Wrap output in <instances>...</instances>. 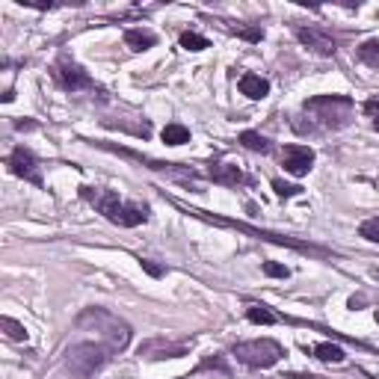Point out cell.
Instances as JSON below:
<instances>
[{
    "mask_svg": "<svg viewBox=\"0 0 379 379\" xmlns=\"http://www.w3.org/2000/svg\"><path fill=\"white\" fill-rule=\"evenodd\" d=\"M356 104L347 95H314L302 104V110L291 119V128L299 136H320L329 131H344L353 122Z\"/></svg>",
    "mask_w": 379,
    "mask_h": 379,
    "instance_id": "1",
    "label": "cell"
},
{
    "mask_svg": "<svg viewBox=\"0 0 379 379\" xmlns=\"http://www.w3.org/2000/svg\"><path fill=\"white\" fill-rule=\"evenodd\" d=\"M80 199L92 205L104 219H110L113 225H122V229H136V225L148 222L151 210L143 202H122L119 193L113 190H101V187H80Z\"/></svg>",
    "mask_w": 379,
    "mask_h": 379,
    "instance_id": "2",
    "label": "cell"
},
{
    "mask_svg": "<svg viewBox=\"0 0 379 379\" xmlns=\"http://www.w3.org/2000/svg\"><path fill=\"white\" fill-rule=\"evenodd\" d=\"M78 326L86 329V326H92L101 341L110 347V350H125V347L131 344V326L125 320H119L116 314L110 311H104V308H86L80 317H78Z\"/></svg>",
    "mask_w": 379,
    "mask_h": 379,
    "instance_id": "3",
    "label": "cell"
},
{
    "mask_svg": "<svg viewBox=\"0 0 379 379\" xmlns=\"http://www.w3.org/2000/svg\"><path fill=\"white\" fill-rule=\"evenodd\" d=\"M110 347L107 344H95V341H80V344H74L68 347V353H66V368L71 376H78V379H89V376H95L98 371L107 368V361H110Z\"/></svg>",
    "mask_w": 379,
    "mask_h": 379,
    "instance_id": "4",
    "label": "cell"
},
{
    "mask_svg": "<svg viewBox=\"0 0 379 379\" xmlns=\"http://www.w3.org/2000/svg\"><path fill=\"white\" fill-rule=\"evenodd\" d=\"M231 356L252 371H267L272 365H279L284 359V347L272 338H255V341H240L231 347Z\"/></svg>",
    "mask_w": 379,
    "mask_h": 379,
    "instance_id": "5",
    "label": "cell"
},
{
    "mask_svg": "<svg viewBox=\"0 0 379 379\" xmlns=\"http://www.w3.org/2000/svg\"><path fill=\"white\" fill-rule=\"evenodd\" d=\"M54 80L59 89H66V92H80V89H95V80L86 74V68L80 63H74L71 56H56V63L51 68Z\"/></svg>",
    "mask_w": 379,
    "mask_h": 379,
    "instance_id": "6",
    "label": "cell"
},
{
    "mask_svg": "<svg viewBox=\"0 0 379 379\" xmlns=\"http://www.w3.org/2000/svg\"><path fill=\"white\" fill-rule=\"evenodd\" d=\"M6 166H9V172H12L15 178H24V181H30V184L42 187V166H39V157H36L27 145H15L12 155L6 157Z\"/></svg>",
    "mask_w": 379,
    "mask_h": 379,
    "instance_id": "7",
    "label": "cell"
},
{
    "mask_svg": "<svg viewBox=\"0 0 379 379\" xmlns=\"http://www.w3.org/2000/svg\"><path fill=\"white\" fill-rule=\"evenodd\" d=\"M294 36L306 44V48L317 56H335L338 51V42L332 39V33H326L323 27H314V24H294Z\"/></svg>",
    "mask_w": 379,
    "mask_h": 379,
    "instance_id": "8",
    "label": "cell"
},
{
    "mask_svg": "<svg viewBox=\"0 0 379 379\" xmlns=\"http://www.w3.org/2000/svg\"><path fill=\"white\" fill-rule=\"evenodd\" d=\"M279 157H282V166H284V172L287 175H294V178H306L311 172V166H314V148L308 145H284L279 151Z\"/></svg>",
    "mask_w": 379,
    "mask_h": 379,
    "instance_id": "9",
    "label": "cell"
},
{
    "mask_svg": "<svg viewBox=\"0 0 379 379\" xmlns=\"http://www.w3.org/2000/svg\"><path fill=\"white\" fill-rule=\"evenodd\" d=\"M140 359L148 361H163V359H181L190 353V341H166V338H151L145 344H140Z\"/></svg>",
    "mask_w": 379,
    "mask_h": 379,
    "instance_id": "10",
    "label": "cell"
},
{
    "mask_svg": "<svg viewBox=\"0 0 379 379\" xmlns=\"http://www.w3.org/2000/svg\"><path fill=\"white\" fill-rule=\"evenodd\" d=\"M207 178L214 181V184H222V187H237V184H246L249 181L237 163H210Z\"/></svg>",
    "mask_w": 379,
    "mask_h": 379,
    "instance_id": "11",
    "label": "cell"
},
{
    "mask_svg": "<svg viewBox=\"0 0 379 379\" xmlns=\"http://www.w3.org/2000/svg\"><path fill=\"white\" fill-rule=\"evenodd\" d=\"M237 86H240V92H243L246 98H252V101H261V98L270 95V80L261 78V74H255V71H243V74H240Z\"/></svg>",
    "mask_w": 379,
    "mask_h": 379,
    "instance_id": "12",
    "label": "cell"
},
{
    "mask_svg": "<svg viewBox=\"0 0 379 379\" xmlns=\"http://www.w3.org/2000/svg\"><path fill=\"white\" fill-rule=\"evenodd\" d=\"M125 44L131 51H148V48H155L157 44V33H151L148 27H131V30H125Z\"/></svg>",
    "mask_w": 379,
    "mask_h": 379,
    "instance_id": "13",
    "label": "cell"
},
{
    "mask_svg": "<svg viewBox=\"0 0 379 379\" xmlns=\"http://www.w3.org/2000/svg\"><path fill=\"white\" fill-rule=\"evenodd\" d=\"M246 320L249 323H258V326H276L279 323V314H272L267 306H258V302H252V306H246Z\"/></svg>",
    "mask_w": 379,
    "mask_h": 379,
    "instance_id": "14",
    "label": "cell"
},
{
    "mask_svg": "<svg viewBox=\"0 0 379 379\" xmlns=\"http://www.w3.org/2000/svg\"><path fill=\"white\" fill-rule=\"evenodd\" d=\"M240 145L249 148V151H258V155H267V151L272 148V143L267 140V136L258 133V131H243V133H240Z\"/></svg>",
    "mask_w": 379,
    "mask_h": 379,
    "instance_id": "15",
    "label": "cell"
},
{
    "mask_svg": "<svg viewBox=\"0 0 379 379\" xmlns=\"http://www.w3.org/2000/svg\"><path fill=\"white\" fill-rule=\"evenodd\" d=\"M160 136H163L166 145H184V143H190V128L178 125V122H169L160 131Z\"/></svg>",
    "mask_w": 379,
    "mask_h": 379,
    "instance_id": "16",
    "label": "cell"
},
{
    "mask_svg": "<svg viewBox=\"0 0 379 379\" xmlns=\"http://www.w3.org/2000/svg\"><path fill=\"white\" fill-rule=\"evenodd\" d=\"M314 356L320 359V361H326V365H341V361L347 359L341 347H338V344H329V341L317 344V347H314Z\"/></svg>",
    "mask_w": 379,
    "mask_h": 379,
    "instance_id": "17",
    "label": "cell"
},
{
    "mask_svg": "<svg viewBox=\"0 0 379 379\" xmlns=\"http://www.w3.org/2000/svg\"><path fill=\"white\" fill-rule=\"evenodd\" d=\"M359 59L371 68H379V39H368L359 44Z\"/></svg>",
    "mask_w": 379,
    "mask_h": 379,
    "instance_id": "18",
    "label": "cell"
},
{
    "mask_svg": "<svg viewBox=\"0 0 379 379\" xmlns=\"http://www.w3.org/2000/svg\"><path fill=\"white\" fill-rule=\"evenodd\" d=\"M178 44H181L184 51H193V54L210 48V42H207L205 36H199V33H193V30H184V33H181V39H178Z\"/></svg>",
    "mask_w": 379,
    "mask_h": 379,
    "instance_id": "19",
    "label": "cell"
},
{
    "mask_svg": "<svg viewBox=\"0 0 379 379\" xmlns=\"http://www.w3.org/2000/svg\"><path fill=\"white\" fill-rule=\"evenodd\" d=\"M0 329L6 332L9 341H27V329L18 320H12V317H0Z\"/></svg>",
    "mask_w": 379,
    "mask_h": 379,
    "instance_id": "20",
    "label": "cell"
},
{
    "mask_svg": "<svg viewBox=\"0 0 379 379\" xmlns=\"http://www.w3.org/2000/svg\"><path fill=\"white\" fill-rule=\"evenodd\" d=\"M229 33L246 39V42H261L264 39V30L261 27H246V24H237V27H229Z\"/></svg>",
    "mask_w": 379,
    "mask_h": 379,
    "instance_id": "21",
    "label": "cell"
},
{
    "mask_svg": "<svg viewBox=\"0 0 379 379\" xmlns=\"http://www.w3.org/2000/svg\"><path fill=\"white\" fill-rule=\"evenodd\" d=\"M359 234L368 240V243H379V217H371L359 225Z\"/></svg>",
    "mask_w": 379,
    "mask_h": 379,
    "instance_id": "22",
    "label": "cell"
},
{
    "mask_svg": "<svg viewBox=\"0 0 379 379\" xmlns=\"http://www.w3.org/2000/svg\"><path fill=\"white\" fill-rule=\"evenodd\" d=\"M272 190H276V195H282V199H291V195H299V193H302L299 184H284L282 178L272 181Z\"/></svg>",
    "mask_w": 379,
    "mask_h": 379,
    "instance_id": "23",
    "label": "cell"
},
{
    "mask_svg": "<svg viewBox=\"0 0 379 379\" xmlns=\"http://www.w3.org/2000/svg\"><path fill=\"white\" fill-rule=\"evenodd\" d=\"M264 276H270V279H287V276H291V270H287L284 264L267 261V264H264Z\"/></svg>",
    "mask_w": 379,
    "mask_h": 379,
    "instance_id": "24",
    "label": "cell"
},
{
    "mask_svg": "<svg viewBox=\"0 0 379 379\" xmlns=\"http://www.w3.org/2000/svg\"><path fill=\"white\" fill-rule=\"evenodd\" d=\"M140 264H143V270L148 272V276H155V279H160V276H163V270H160V267H155L151 261H140Z\"/></svg>",
    "mask_w": 379,
    "mask_h": 379,
    "instance_id": "25",
    "label": "cell"
},
{
    "mask_svg": "<svg viewBox=\"0 0 379 379\" xmlns=\"http://www.w3.org/2000/svg\"><path fill=\"white\" fill-rule=\"evenodd\" d=\"M365 113L376 119V116H379V101H368V104H365Z\"/></svg>",
    "mask_w": 379,
    "mask_h": 379,
    "instance_id": "26",
    "label": "cell"
},
{
    "mask_svg": "<svg viewBox=\"0 0 379 379\" xmlns=\"http://www.w3.org/2000/svg\"><path fill=\"white\" fill-rule=\"evenodd\" d=\"M15 128H18V131H33L36 122H15Z\"/></svg>",
    "mask_w": 379,
    "mask_h": 379,
    "instance_id": "27",
    "label": "cell"
},
{
    "mask_svg": "<svg viewBox=\"0 0 379 379\" xmlns=\"http://www.w3.org/2000/svg\"><path fill=\"white\" fill-rule=\"evenodd\" d=\"M373 131H379V116H376V119H373Z\"/></svg>",
    "mask_w": 379,
    "mask_h": 379,
    "instance_id": "28",
    "label": "cell"
}]
</instances>
